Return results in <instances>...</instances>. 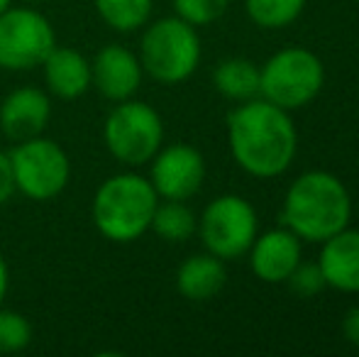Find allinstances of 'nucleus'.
<instances>
[{"mask_svg": "<svg viewBox=\"0 0 359 357\" xmlns=\"http://www.w3.org/2000/svg\"><path fill=\"white\" fill-rule=\"evenodd\" d=\"M306 8V0H247V15L252 22L266 29H281L291 25Z\"/></svg>", "mask_w": 359, "mask_h": 357, "instance_id": "nucleus-20", "label": "nucleus"}, {"mask_svg": "<svg viewBox=\"0 0 359 357\" xmlns=\"http://www.w3.org/2000/svg\"><path fill=\"white\" fill-rule=\"evenodd\" d=\"M8 289H10V269L5 257L0 255V306H3L5 296H8Z\"/></svg>", "mask_w": 359, "mask_h": 357, "instance_id": "nucleus-26", "label": "nucleus"}, {"mask_svg": "<svg viewBox=\"0 0 359 357\" xmlns=\"http://www.w3.org/2000/svg\"><path fill=\"white\" fill-rule=\"evenodd\" d=\"M342 333H345V338L352 345L359 348V306H352L345 314V318H342Z\"/></svg>", "mask_w": 359, "mask_h": 357, "instance_id": "nucleus-25", "label": "nucleus"}, {"mask_svg": "<svg viewBox=\"0 0 359 357\" xmlns=\"http://www.w3.org/2000/svg\"><path fill=\"white\" fill-rule=\"evenodd\" d=\"M213 83L225 98L250 100L259 93V69L255 62L242 57H232L217 64Z\"/></svg>", "mask_w": 359, "mask_h": 357, "instance_id": "nucleus-17", "label": "nucleus"}, {"mask_svg": "<svg viewBox=\"0 0 359 357\" xmlns=\"http://www.w3.org/2000/svg\"><path fill=\"white\" fill-rule=\"evenodd\" d=\"M142 79L144 69L140 57L123 44H105L90 59V88L113 103L135 98Z\"/></svg>", "mask_w": 359, "mask_h": 357, "instance_id": "nucleus-11", "label": "nucleus"}, {"mask_svg": "<svg viewBox=\"0 0 359 357\" xmlns=\"http://www.w3.org/2000/svg\"><path fill=\"white\" fill-rule=\"evenodd\" d=\"M227 140L235 162L252 177H279L296 157L293 120L269 100H250L227 118Z\"/></svg>", "mask_w": 359, "mask_h": 357, "instance_id": "nucleus-1", "label": "nucleus"}, {"mask_svg": "<svg viewBox=\"0 0 359 357\" xmlns=\"http://www.w3.org/2000/svg\"><path fill=\"white\" fill-rule=\"evenodd\" d=\"M57 44V32L47 15L34 8L10 5L0 13V69L32 72Z\"/></svg>", "mask_w": 359, "mask_h": 357, "instance_id": "nucleus-8", "label": "nucleus"}, {"mask_svg": "<svg viewBox=\"0 0 359 357\" xmlns=\"http://www.w3.org/2000/svg\"><path fill=\"white\" fill-rule=\"evenodd\" d=\"M320 271L332 289L359 291V230H340L325 240L320 250Z\"/></svg>", "mask_w": 359, "mask_h": 357, "instance_id": "nucleus-15", "label": "nucleus"}, {"mask_svg": "<svg viewBox=\"0 0 359 357\" xmlns=\"http://www.w3.org/2000/svg\"><path fill=\"white\" fill-rule=\"evenodd\" d=\"M98 18L120 34L137 32L149 22L154 0H93Z\"/></svg>", "mask_w": 359, "mask_h": 357, "instance_id": "nucleus-19", "label": "nucleus"}, {"mask_svg": "<svg viewBox=\"0 0 359 357\" xmlns=\"http://www.w3.org/2000/svg\"><path fill=\"white\" fill-rule=\"evenodd\" d=\"M227 284V271L215 255H194L176 271V289L189 301H208Z\"/></svg>", "mask_w": 359, "mask_h": 357, "instance_id": "nucleus-16", "label": "nucleus"}, {"mask_svg": "<svg viewBox=\"0 0 359 357\" xmlns=\"http://www.w3.org/2000/svg\"><path fill=\"white\" fill-rule=\"evenodd\" d=\"M171 3H174L176 18L194 27H203L225 15L230 0H171Z\"/></svg>", "mask_w": 359, "mask_h": 357, "instance_id": "nucleus-22", "label": "nucleus"}, {"mask_svg": "<svg viewBox=\"0 0 359 357\" xmlns=\"http://www.w3.org/2000/svg\"><path fill=\"white\" fill-rule=\"evenodd\" d=\"M47 93L62 100H76L90 88V59L79 49L54 44L42 62Z\"/></svg>", "mask_w": 359, "mask_h": 357, "instance_id": "nucleus-14", "label": "nucleus"}, {"mask_svg": "<svg viewBox=\"0 0 359 357\" xmlns=\"http://www.w3.org/2000/svg\"><path fill=\"white\" fill-rule=\"evenodd\" d=\"M288 284H291L293 294L303 296V299H311L318 291L325 286V276L320 271V264H296V269L288 274Z\"/></svg>", "mask_w": 359, "mask_h": 357, "instance_id": "nucleus-23", "label": "nucleus"}, {"mask_svg": "<svg viewBox=\"0 0 359 357\" xmlns=\"http://www.w3.org/2000/svg\"><path fill=\"white\" fill-rule=\"evenodd\" d=\"M325 69L313 52L288 47L276 52L264 69H259V90L266 100L284 110L308 105L323 88Z\"/></svg>", "mask_w": 359, "mask_h": 357, "instance_id": "nucleus-7", "label": "nucleus"}, {"mask_svg": "<svg viewBox=\"0 0 359 357\" xmlns=\"http://www.w3.org/2000/svg\"><path fill=\"white\" fill-rule=\"evenodd\" d=\"M352 201L345 184L327 172H308L291 184L284 201V223L308 243H325L347 228Z\"/></svg>", "mask_w": 359, "mask_h": 357, "instance_id": "nucleus-2", "label": "nucleus"}, {"mask_svg": "<svg viewBox=\"0 0 359 357\" xmlns=\"http://www.w3.org/2000/svg\"><path fill=\"white\" fill-rule=\"evenodd\" d=\"M156 203L159 196L149 179L137 172H120L95 189L90 218L110 243H135L149 230Z\"/></svg>", "mask_w": 359, "mask_h": 357, "instance_id": "nucleus-3", "label": "nucleus"}, {"mask_svg": "<svg viewBox=\"0 0 359 357\" xmlns=\"http://www.w3.org/2000/svg\"><path fill=\"white\" fill-rule=\"evenodd\" d=\"M25 3H39V0H25Z\"/></svg>", "mask_w": 359, "mask_h": 357, "instance_id": "nucleus-28", "label": "nucleus"}, {"mask_svg": "<svg viewBox=\"0 0 359 357\" xmlns=\"http://www.w3.org/2000/svg\"><path fill=\"white\" fill-rule=\"evenodd\" d=\"M10 5H13V0H0V13H5Z\"/></svg>", "mask_w": 359, "mask_h": 357, "instance_id": "nucleus-27", "label": "nucleus"}, {"mask_svg": "<svg viewBox=\"0 0 359 357\" xmlns=\"http://www.w3.org/2000/svg\"><path fill=\"white\" fill-rule=\"evenodd\" d=\"M198 233L210 255L220 260H235L255 243L257 213L242 196H217L205 206L198 220Z\"/></svg>", "mask_w": 359, "mask_h": 357, "instance_id": "nucleus-9", "label": "nucleus"}, {"mask_svg": "<svg viewBox=\"0 0 359 357\" xmlns=\"http://www.w3.org/2000/svg\"><path fill=\"white\" fill-rule=\"evenodd\" d=\"M250 252L252 271L262 281L281 284L301 262V238L291 230H269L255 238Z\"/></svg>", "mask_w": 359, "mask_h": 357, "instance_id": "nucleus-13", "label": "nucleus"}, {"mask_svg": "<svg viewBox=\"0 0 359 357\" xmlns=\"http://www.w3.org/2000/svg\"><path fill=\"white\" fill-rule=\"evenodd\" d=\"M32 343V323L27 316L0 306V353H20Z\"/></svg>", "mask_w": 359, "mask_h": 357, "instance_id": "nucleus-21", "label": "nucleus"}, {"mask_svg": "<svg viewBox=\"0 0 359 357\" xmlns=\"http://www.w3.org/2000/svg\"><path fill=\"white\" fill-rule=\"evenodd\" d=\"M15 189L29 201H52L69 186L72 179V159L67 149L54 140L37 137L15 142L10 149Z\"/></svg>", "mask_w": 359, "mask_h": 357, "instance_id": "nucleus-6", "label": "nucleus"}, {"mask_svg": "<svg viewBox=\"0 0 359 357\" xmlns=\"http://www.w3.org/2000/svg\"><path fill=\"white\" fill-rule=\"evenodd\" d=\"M149 184L159 198L189 201L203 186L205 159L191 144H169L149 159Z\"/></svg>", "mask_w": 359, "mask_h": 357, "instance_id": "nucleus-10", "label": "nucleus"}, {"mask_svg": "<svg viewBox=\"0 0 359 357\" xmlns=\"http://www.w3.org/2000/svg\"><path fill=\"white\" fill-rule=\"evenodd\" d=\"M103 140L108 152L120 164L135 169L149 164L164 142L161 115L144 100H120L103 123Z\"/></svg>", "mask_w": 359, "mask_h": 357, "instance_id": "nucleus-5", "label": "nucleus"}, {"mask_svg": "<svg viewBox=\"0 0 359 357\" xmlns=\"http://www.w3.org/2000/svg\"><path fill=\"white\" fill-rule=\"evenodd\" d=\"M140 64L144 74L164 86L191 76L201 62V39L194 25L181 18H161L144 27L140 42Z\"/></svg>", "mask_w": 359, "mask_h": 357, "instance_id": "nucleus-4", "label": "nucleus"}, {"mask_svg": "<svg viewBox=\"0 0 359 357\" xmlns=\"http://www.w3.org/2000/svg\"><path fill=\"white\" fill-rule=\"evenodd\" d=\"M15 194H18V189H15L13 167H10V154L0 149V206L8 203Z\"/></svg>", "mask_w": 359, "mask_h": 357, "instance_id": "nucleus-24", "label": "nucleus"}, {"mask_svg": "<svg viewBox=\"0 0 359 357\" xmlns=\"http://www.w3.org/2000/svg\"><path fill=\"white\" fill-rule=\"evenodd\" d=\"M149 230H154L166 243H184L198 230V220L184 201L164 198V203H156Z\"/></svg>", "mask_w": 359, "mask_h": 357, "instance_id": "nucleus-18", "label": "nucleus"}, {"mask_svg": "<svg viewBox=\"0 0 359 357\" xmlns=\"http://www.w3.org/2000/svg\"><path fill=\"white\" fill-rule=\"evenodd\" d=\"M52 118V98L47 90L20 86L10 90L0 103V133L13 142L37 137Z\"/></svg>", "mask_w": 359, "mask_h": 357, "instance_id": "nucleus-12", "label": "nucleus"}]
</instances>
